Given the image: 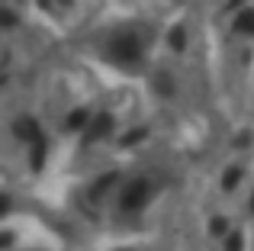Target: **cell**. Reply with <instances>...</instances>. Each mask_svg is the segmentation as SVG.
Masks as SVG:
<instances>
[{"mask_svg": "<svg viewBox=\"0 0 254 251\" xmlns=\"http://www.w3.org/2000/svg\"><path fill=\"white\" fill-rule=\"evenodd\" d=\"M123 209H129V213H135V209H142L145 203H148V181H132L129 187L123 190Z\"/></svg>", "mask_w": 254, "mask_h": 251, "instance_id": "7a4b0ae2", "label": "cell"}, {"mask_svg": "<svg viewBox=\"0 0 254 251\" xmlns=\"http://www.w3.org/2000/svg\"><path fill=\"white\" fill-rule=\"evenodd\" d=\"M110 132H113V116H110V113L93 116V120H90V129H87V135H84V142L90 145V142H97V138L110 135Z\"/></svg>", "mask_w": 254, "mask_h": 251, "instance_id": "3957f363", "label": "cell"}, {"mask_svg": "<svg viewBox=\"0 0 254 251\" xmlns=\"http://www.w3.org/2000/svg\"><path fill=\"white\" fill-rule=\"evenodd\" d=\"M90 126V116H87V110H74V113L68 116V129L77 132V129H87Z\"/></svg>", "mask_w": 254, "mask_h": 251, "instance_id": "52a82bcc", "label": "cell"}, {"mask_svg": "<svg viewBox=\"0 0 254 251\" xmlns=\"http://www.w3.org/2000/svg\"><path fill=\"white\" fill-rule=\"evenodd\" d=\"M3 26H6V29H10V26H16V13L3 10Z\"/></svg>", "mask_w": 254, "mask_h": 251, "instance_id": "5bb4252c", "label": "cell"}, {"mask_svg": "<svg viewBox=\"0 0 254 251\" xmlns=\"http://www.w3.org/2000/svg\"><path fill=\"white\" fill-rule=\"evenodd\" d=\"M110 58H116V62H123V64H135L138 58H142V42H138V36H116L110 42Z\"/></svg>", "mask_w": 254, "mask_h": 251, "instance_id": "6da1fadb", "label": "cell"}, {"mask_svg": "<svg viewBox=\"0 0 254 251\" xmlns=\"http://www.w3.org/2000/svg\"><path fill=\"white\" fill-rule=\"evenodd\" d=\"M29 148H32V171H42V164H45V148H49V145H45V138H36Z\"/></svg>", "mask_w": 254, "mask_h": 251, "instance_id": "5b68a950", "label": "cell"}, {"mask_svg": "<svg viewBox=\"0 0 254 251\" xmlns=\"http://www.w3.org/2000/svg\"><path fill=\"white\" fill-rule=\"evenodd\" d=\"M225 229H229V226H225V219H222V216H216V219H212V232H216V235H222Z\"/></svg>", "mask_w": 254, "mask_h": 251, "instance_id": "4fadbf2b", "label": "cell"}, {"mask_svg": "<svg viewBox=\"0 0 254 251\" xmlns=\"http://www.w3.org/2000/svg\"><path fill=\"white\" fill-rule=\"evenodd\" d=\"M13 132H16V135L23 138L26 145H32L36 138H42V132H39V123L32 120V116H23V120H16V123H13Z\"/></svg>", "mask_w": 254, "mask_h": 251, "instance_id": "277c9868", "label": "cell"}, {"mask_svg": "<svg viewBox=\"0 0 254 251\" xmlns=\"http://www.w3.org/2000/svg\"><path fill=\"white\" fill-rule=\"evenodd\" d=\"M158 87H161L164 97H171V81H168V77H158Z\"/></svg>", "mask_w": 254, "mask_h": 251, "instance_id": "9a60e30c", "label": "cell"}, {"mask_svg": "<svg viewBox=\"0 0 254 251\" xmlns=\"http://www.w3.org/2000/svg\"><path fill=\"white\" fill-rule=\"evenodd\" d=\"M145 135H148V129H135V132H129V135L123 138V145H135V142H142Z\"/></svg>", "mask_w": 254, "mask_h": 251, "instance_id": "8fae6325", "label": "cell"}, {"mask_svg": "<svg viewBox=\"0 0 254 251\" xmlns=\"http://www.w3.org/2000/svg\"><path fill=\"white\" fill-rule=\"evenodd\" d=\"M242 245H245L242 232H229V239H225V251H242Z\"/></svg>", "mask_w": 254, "mask_h": 251, "instance_id": "30bf717a", "label": "cell"}, {"mask_svg": "<svg viewBox=\"0 0 254 251\" xmlns=\"http://www.w3.org/2000/svg\"><path fill=\"white\" fill-rule=\"evenodd\" d=\"M238 181H242V168H229L225 177H222V190H235Z\"/></svg>", "mask_w": 254, "mask_h": 251, "instance_id": "9c48e42d", "label": "cell"}, {"mask_svg": "<svg viewBox=\"0 0 254 251\" xmlns=\"http://www.w3.org/2000/svg\"><path fill=\"white\" fill-rule=\"evenodd\" d=\"M113 181H116V174H110V177H103V181H100V184H97V187H93V193H103V190H106V187H110V184H113Z\"/></svg>", "mask_w": 254, "mask_h": 251, "instance_id": "7c38bea8", "label": "cell"}, {"mask_svg": "<svg viewBox=\"0 0 254 251\" xmlns=\"http://www.w3.org/2000/svg\"><path fill=\"white\" fill-rule=\"evenodd\" d=\"M62 3H64V6H68V3H71V0H62Z\"/></svg>", "mask_w": 254, "mask_h": 251, "instance_id": "2e32d148", "label": "cell"}, {"mask_svg": "<svg viewBox=\"0 0 254 251\" xmlns=\"http://www.w3.org/2000/svg\"><path fill=\"white\" fill-rule=\"evenodd\" d=\"M235 32H254V10H245V13H238V19H235V26H232Z\"/></svg>", "mask_w": 254, "mask_h": 251, "instance_id": "8992f818", "label": "cell"}, {"mask_svg": "<svg viewBox=\"0 0 254 251\" xmlns=\"http://www.w3.org/2000/svg\"><path fill=\"white\" fill-rule=\"evenodd\" d=\"M171 49L174 52L187 49V29H184V26H174V29H171Z\"/></svg>", "mask_w": 254, "mask_h": 251, "instance_id": "ba28073f", "label": "cell"}, {"mask_svg": "<svg viewBox=\"0 0 254 251\" xmlns=\"http://www.w3.org/2000/svg\"><path fill=\"white\" fill-rule=\"evenodd\" d=\"M251 209H254V200H251Z\"/></svg>", "mask_w": 254, "mask_h": 251, "instance_id": "e0dca14e", "label": "cell"}]
</instances>
